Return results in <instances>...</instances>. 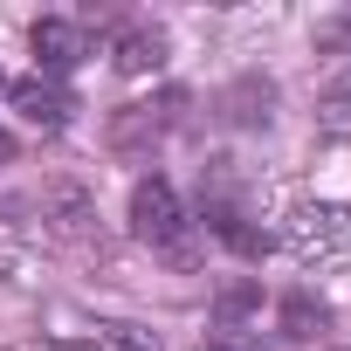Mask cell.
I'll list each match as a JSON object with an SVG mask.
<instances>
[{
  "mask_svg": "<svg viewBox=\"0 0 351 351\" xmlns=\"http://www.w3.org/2000/svg\"><path fill=\"white\" fill-rule=\"evenodd\" d=\"M317 124L337 131V138H351V76H337V83L317 97Z\"/></svg>",
  "mask_w": 351,
  "mask_h": 351,
  "instance_id": "obj_11",
  "label": "cell"
},
{
  "mask_svg": "<svg viewBox=\"0 0 351 351\" xmlns=\"http://www.w3.org/2000/svg\"><path fill=\"white\" fill-rule=\"evenodd\" d=\"M0 165H14V131L0 124Z\"/></svg>",
  "mask_w": 351,
  "mask_h": 351,
  "instance_id": "obj_13",
  "label": "cell"
},
{
  "mask_svg": "<svg viewBox=\"0 0 351 351\" xmlns=\"http://www.w3.org/2000/svg\"><path fill=\"white\" fill-rule=\"evenodd\" d=\"M200 351H241V344H200Z\"/></svg>",
  "mask_w": 351,
  "mask_h": 351,
  "instance_id": "obj_14",
  "label": "cell"
},
{
  "mask_svg": "<svg viewBox=\"0 0 351 351\" xmlns=\"http://www.w3.org/2000/svg\"><path fill=\"white\" fill-rule=\"evenodd\" d=\"M28 207L42 214V228H49L56 241H97V200H90L76 180H49Z\"/></svg>",
  "mask_w": 351,
  "mask_h": 351,
  "instance_id": "obj_4",
  "label": "cell"
},
{
  "mask_svg": "<svg viewBox=\"0 0 351 351\" xmlns=\"http://www.w3.org/2000/svg\"><path fill=\"white\" fill-rule=\"evenodd\" d=\"M131 234L165 248L172 262H193V234H186V214H180V193H172V180H138L131 186Z\"/></svg>",
  "mask_w": 351,
  "mask_h": 351,
  "instance_id": "obj_1",
  "label": "cell"
},
{
  "mask_svg": "<svg viewBox=\"0 0 351 351\" xmlns=\"http://www.w3.org/2000/svg\"><path fill=\"white\" fill-rule=\"evenodd\" d=\"M207 228H214V234H221L241 262H262V255H269V234H262V228H248L234 200H207Z\"/></svg>",
  "mask_w": 351,
  "mask_h": 351,
  "instance_id": "obj_7",
  "label": "cell"
},
{
  "mask_svg": "<svg viewBox=\"0 0 351 351\" xmlns=\"http://www.w3.org/2000/svg\"><path fill=\"white\" fill-rule=\"evenodd\" d=\"M324 324H330V310H324V303H317L310 289L282 296V337H296V344H303V337H317Z\"/></svg>",
  "mask_w": 351,
  "mask_h": 351,
  "instance_id": "obj_9",
  "label": "cell"
},
{
  "mask_svg": "<svg viewBox=\"0 0 351 351\" xmlns=\"http://www.w3.org/2000/svg\"><path fill=\"white\" fill-rule=\"evenodd\" d=\"M255 303H262V289H255V282H241V289H228V296H221V317H241V310H255Z\"/></svg>",
  "mask_w": 351,
  "mask_h": 351,
  "instance_id": "obj_12",
  "label": "cell"
},
{
  "mask_svg": "<svg viewBox=\"0 0 351 351\" xmlns=\"http://www.w3.org/2000/svg\"><path fill=\"white\" fill-rule=\"evenodd\" d=\"M180 110H186V90H165V97H152V104H124V110L110 117V145H117L124 158H138L145 145H158L172 124H180Z\"/></svg>",
  "mask_w": 351,
  "mask_h": 351,
  "instance_id": "obj_3",
  "label": "cell"
},
{
  "mask_svg": "<svg viewBox=\"0 0 351 351\" xmlns=\"http://www.w3.org/2000/svg\"><path fill=\"white\" fill-rule=\"evenodd\" d=\"M8 97H14V110H21L35 131H62L69 110H76V97H69L62 83H49V76H21V83H8Z\"/></svg>",
  "mask_w": 351,
  "mask_h": 351,
  "instance_id": "obj_6",
  "label": "cell"
},
{
  "mask_svg": "<svg viewBox=\"0 0 351 351\" xmlns=\"http://www.w3.org/2000/svg\"><path fill=\"white\" fill-rule=\"evenodd\" d=\"M282 241L303 262H337V255H351V207H337V200H296L289 221H282Z\"/></svg>",
  "mask_w": 351,
  "mask_h": 351,
  "instance_id": "obj_2",
  "label": "cell"
},
{
  "mask_svg": "<svg viewBox=\"0 0 351 351\" xmlns=\"http://www.w3.org/2000/svg\"><path fill=\"white\" fill-rule=\"evenodd\" d=\"M110 62H117L124 76H152V69L165 62V35H158V28H124V35L110 42Z\"/></svg>",
  "mask_w": 351,
  "mask_h": 351,
  "instance_id": "obj_8",
  "label": "cell"
},
{
  "mask_svg": "<svg viewBox=\"0 0 351 351\" xmlns=\"http://www.w3.org/2000/svg\"><path fill=\"white\" fill-rule=\"evenodd\" d=\"M83 56H90V35H83V21H62V14L35 21V62L49 69V83H56V76H69Z\"/></svg>",
  "mask_w": 351,
  "mask_h": 351,
  "instance_id": "obj_5",
  "label": "cell"
},
{
  "mask_svg": "<svg viewBox=\"0 0 351 351\" xmlns=\"http://www.w3.org/2000/svg\"><path fill=\"white\" fill-rule=\"evenodd\" d=\"M90 344L97 351H158V330H145V324H97Z\"/></svg>",
  "mask_w": 351,
  "mask_h": 351,
  "instance_id": "obj_10",
  "label": "cell"
}]
</instances>
